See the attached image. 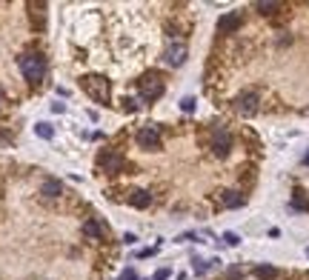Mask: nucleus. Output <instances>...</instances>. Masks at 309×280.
I'll return each mask as SVG.
<instances>
[{"label":"nucleus","instance_id":"dca6fc26","mask_svg":"<svg viewBox=\"0 0 309 280\" xmlns=\"http://www.w3.org/2000/svg\"><path fill=\"white\" fill-rule=\"evenodd\" d=\"M34 135L40 140H52L55 138V129H52V123H37V126H34Z\"/></svg>","mask_w":309,"mask_h":280},{"label":"nucleus","instance_id":"39448f33","mask_svg":"<svg viewBox=\"0 0 309 280\" xmlns=\"http://www.w3.org/2000/svg\"><path fill=\"white\" fill-rule=\"evenodd\" d=\"M98 166H101L103 172H109V175H117L123 169V157H120V152H114V149H106V152L98 154Z\"/></svg>","mask_w":309,"mask_h":280},{"label":"nucleus","instance_id":"ddd939ff","mask_svg":"<svg viewBox=\"0 0 309 280\" xmlns=\"http://www.w3.org/2000/svg\"><path fill=\"white\" fill-rule=\"evenodd\" d=\"M40 195H46V198H60L63 195V183L60 180H43V186H40Z\"/></svg>","mask_w":309,"mask_h":280},{"label":"nucleus","instance_id":"5701e85b","mask_svg":"<svg viewBox=\"0 0 309 280\" xmlns=\"http://www.w3.org/2000/svg\"><path fill=\"white\" fill-rule=\"evenodd\" d=\"M226 278H229V280H240V269H229Z\"/></svg>","mask_w":309,"mask_h":280},{"label":"nucleus","instance_id":"4be33fe9","mask_svg":"<svg viewBox=\"0 0 309 280\" xmlns=\"http://www.w3.org/2000/svg\"><path fill=\"white\" fill-rule=\"evenodd\" d=\"M123 280H140V278H137L135 269H126V272H123Z\"/></svg>","mask_w":309,"mask_h":280},{"label":"nucleus","instance_id":"f3484780","mask_svg":"<svg viewBox=\"0 0 309 280\" xmlns=\"http://www.w3.org/2000/svg\"><path fill=\"white\" fill-rule=\"evenodd\" d=\"M192 263H195V275H206V272H209V266H215L217 260H209V263H206V260H198V257H195Z\"/></svg>","mask_w":309,"mask_h":280},{"label":"nucleus","instance_id":"a211bd4d","mask_svg":"<svg viewBox=\"0 0 309 280\" xmlns=\"http://www.w3.org/2000/svg\"><path fill=\"white\" fill-rule=\"evenodd\" d=\"M292 209H301V211H309V200L301 198V192L295 195V200H292Z\"/></svg>","mask_w":309,"mask_h":280},{"label":"nucleus","instance_id":"4468645a","mask_svg":"<svg viewBox=\"0 0 309 280\" xmlns=\"http://www.w3.org/2000/svg\"><path fill=\"white\" fill-rule=\"evenodd\" d=\"M255 9H258L261 14H275L278 9H281V3H275V0H258Z\"/></svg>","mask_w":309,"mask_h":280},{"label":"nucleus","instance_id":"412c9836","mask_svg":"<svg viewBox=\"0 0 309 280\" xmlns=\"http://www.w3.org/2000/svg\"><path fill=\"white\" fill-rule=\"evenodd\" d=\"M169 275H172L169 269H158V272H155V278H152V280H166Z\"/></svg>","mask_w":309,"mask_h":280},{"label":"nucleus","instance_id":"f257e3e1","mask_svg":"<svg viewBox=\"0 0 309 280\" xmlns=\"http://www.w3.org/2000/svg\"><path fill=\"white\" fill-rule=\"evenodd\" d=\"M20 71L29 83H37L46 74V58L40 52H26L20 58Z\"/></svg>","mask_w":309,"mask_h":280},{"label":"nucleus","instance_id":"9d476101","mask_svg":"<svg viewBox=\"0 0 309 280\" xmlns=\"http://www.w3.org/2000/svg\"><path fill=\"white\" fill-rule=\"evenodd\" d=\"M83 234H86V240H103L106 237V226L101 220H86L83 223Z\"/></svg>","mask_w":309,"mask_h":280},{"label":"nucleus","instance_id":"f03ea898","mask_svg":"<svg viewBox=\"0 0 309 280\" xmlns=\"http://www.w3.org/2000/svg\"><path fill=\"white\" fill-rule=\"evenodd\" d=\"M137 89H140V97H143L146 103H155L160 94L166 92V86H163V77H160V74H155V71L143 74V77L137 80Z\"/></svg>","mask_w":309,"mask_h":280},{"label":"nucleus","instance_id":"423d86ee","mask_svg":"<svg viewBox=\"0 0 309 280\" xmlns=\"http://www.w3.org/2000/svg\"><path fill=\"white\" fill-rule=\"evenodd\" d=\"M229 149H232V135L226 129H215L212 132V154L215 157H226Z\"/></svg>","mask_w":309,"mask_h":280},{"label":"nucleus","instance_id":"2eb2a0df","mask_svg":"<svg viewBox=\"0 0 309 280\" xmlns=\"http://www.w3.org/2000/svg\"><path fill=\"white\" fill-rule=\"evenodd\" d=\"M255 278L258 280H275L278 278V269L275 266H255Z\"/></svg>","mask_w":309,"mask_h":280},{"label":"nucleus","instance_id":"6ab92c4d","mask_svg":"<svg viewBox=\"0 0 309 280\" xmlns=\"http://www.w3.org/2000/svg\"><path fill=\"white\" fill-rule=\"evenodd\" d=\"M223 243H226V246H238L240 237H238L235 232H223Z\"/></svg>","mask_w":309,"mask_h":280},{"label":"nucleus","instance_id":"aec40b11","mask_svg":"<svg viewBox=\"0 0 309 280\" xmlns=\"http://www.w3.org/2000/svg\"><path fill=\"white\" fill-rule=\"evenodd\" d=\"M195 103H198L195 97H183V100H181V109H183V112H195Z\"/></svg>","mask_w":309,"mask_h":280},{"label":"nucleus","instance_id":"6e6552de","mask_svg":"<svg viewBox=\"0 0 309 280\" xmlns=\"http://www.w3.org/2000/svg\"><path fill=\"white\" fill-rule=\"evenodd\" d=\"M235 109H238L240 115H255L258 112V94L255 92H243V94H238L235 97Z\"/></svg>","mask_w":309,"mask_h":280},{"label":"nucleus","instance_id":"1a4fd4ad","mask_svg":"<svg viewBox=\"0 0 309 280\" xmlns=\"http://www.w3.org/2000/svg\"><path fill=\"white\" fill-rule=\"evenodd\" d=\"M240 23H243V17H240V12H229L223 14L220 20H217V32L220 35H232V32H238Z\"/></svg>","mask_w":309,"mask_h":280},{"label":"nucleus","instance_id":"b1692460","mask_svg":"<svg viewBox=\"0 0 309 280\" xmlns=\"http://www.w3.org/2000/svg\"><path fill=\"white\" fill-rule=\"evenodd\" d=\"M304 166H309V152H307V154H304Z\"/></svg>","mask_w":309,"mask_h":280},{"label":"nucleus","instance_id":"f8f14e48","mask_svg":"<svg viewBox=\"0 0 309 280\" xmlns=\"http://www.w3.org/2000/svg\"><path fill=\"white\" fill-rule=\"evenodd\" d=\"M220 206H226V209H240V206H243V195L226 189V192H220Z\"/></svg>","mask_w":309,"mask_h":280},{"label":"nucleus","instance_id":"393cba45","mask_svg":"<svg viewBox=\"0 0 309 280\" xmlns=\"http://www.w3.org/2000/svg\"><path fill=\"white\" fill-rule=\"evenodd\" d=\"M307 257H309V249H307Z\"/></svg>","mask_w":309,"mask_h":280},{"label":"nucleus","instance_id":"7ed1b4c3","mask_svg":"<svg viewBox=\"0 0 309 280\" xmlns=\"http://www.w3.org/2000/svg\"><path fill=\"white\" fill-rule=\"evenodd\" d=\"M80 86H83V92L89 94L92 100H98V103H106L109 100V80L101 77V74H86L80 80Z\"/></svg>","mask_w":309,"mask_h":280},{"label":"nucleus","instance_id":"20e7f679","mask_svg":"<svg viewBox=\"0 0 309 280\" xmlns=\"http://www.w3.org/2000/svg\"><path fill=\"white\" fill-rule=\"evenodd\" d=\"M137 146L143 149V152H155V149H160L163 146V140H160V129L158 126H143V129H137Z\"/></svg>","mask_w":309,"mask_h":280},{"label":"nucleus","instance_id":"0eeeda50","mask_svg":"<svg viewBox=\"0 0 309 280\" xmlns=\"http://www.w3.org/2000/svg\"><path fill=\"white\" fill-rule=\"evenodd\" d=\"M186 55H189L186 43H178V40H172L169 46H166V52H163V60H166L169 66H181L183 60H186Z\"/></svg>","mask_w":309,"mask_h":280},{"label":"nucleus","instance_id":"9b49d317","mask_svg":"<svg viewBox=\"0 0 309 280\" xmlns=\"http://www.w3.org/2000/svg\"><path fill=\"white\" fill-rule=\"evenodd\" d=\"M129 203H132L135 209H149L152 195H149V192H143V189H132V192H129Z\"/></svg>","mask_w":309,"mask_h":280}]
</instances>
